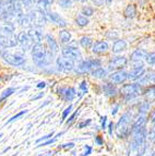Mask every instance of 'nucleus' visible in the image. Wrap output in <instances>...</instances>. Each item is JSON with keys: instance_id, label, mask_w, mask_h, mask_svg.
Returning <instances> with one entry per match:
<instances>
[{"instance_id": "obj_8", "label": "nucleus", "mask_w": 155, "mask_h": 156, "mask_svg": "<svg viewBox=\"0 0 155 156\" xmlns=\"http://www.w3.org/2000/svg\"><path fill=\"white\" fill-rule=\"evenodd\" d=\"M56 92L62 98V101H68V103L72 101L77 96V91L74 87H71V86H59Z\"/></svg>"}, {"instance_id": "obj_42", "label": "nucleus", "mask_w": 155, "mask_h": 156, "mask_svg": "<svg viewBox=\"0 0 155 156\" xmlns=\"http://www.w3.org/2000/svg\"><path fill=\"white\" fill-rule=\"evenodd\" d=\"M92 152H93V147L91 145H84V152H83L82 154H81V156H88L92 154Z\"/></svg>"}, {"instance_id": "obj_30", "label": "nucleus", "mask_w": 155, "mask_h": 156, "mask_svg": "<svg viewBox=\"0 0 155 156\" xmlns=\"http://www.w3.org/2000/svg\"><path fill=\"white\" fill-rule=\"evenodd\" d=\"M144 92V95L146 97V101H155V85L150 86V87H147Z\"/></svg>"}, {"instance_id": "obj_12", "label": "nucleus", "mask_w": 155, "mask_h": 156, "mask_svg": "<svg viewBox=\"0 0 155 156\" xmlns=\"http://www.w3.org/2000/svg\"><path fill=\"white\" fill-rule=\"evenodd\" d=\"M108 79L110 81V83L113 84H122L128 80V72L124 70H117L111 72L108 76Z\"/></svg>"}, {"instance_id": "obj_34", "label": "nucleus", "mask_w": 155, "mask_h": 156, "mask_svg": "<svg viewBox=\"0 0 155 156\" xmlns=\"http://www.w3.org/2000/svg\"><path fill=\"white\" fill-rule=\"evenodd\" d=\"M79 112H80V109H77L74 112H72V114L70 115L69 117H68V119L66 120V125H67V126H70V125H71V123H72L73 121L75 120V118L78 117V115H79Z\"/></svg>"}, {"instance_id": "obj_19", "label": "nucleus", "mask_w": 155, "mask_h": 156, "mask_svg": "<svg viewBox=\"0 0 155 156\" xmlns=\"http://www.w3.org/2000/svg\"><path fill=\"white\" fill-rule=\"evenodd\" d=\"M139 84L142 85H155V72H149L145 73L144 76L139 80Z\"/></svg>"}, {"instance_id": "obj_7", "label": "nucleus", "mask_w": 155, "mask_h": 156, "mask_svg": "<svg viewBox=\"0 0 155 156\" xmlns=\"http://www.w3.org/2000/svg\"><path fill=\"white\" fill-rule=\"evenodd\" d=\"M62 57L67 58L69 60H72L73 62L74 61H80L81 58H82V54L77 47L74 46H65L61 49Z\"/></svg>"}, {"instance_id": "obj_10", "label": "nucleus", "mask_w": 155, "mask_h": 156, "mask_svg": "<svg viewBox=\"0 0 155 156\" xmlns=\"http://www.w3.org/2000/svg\"><path fill=\"white\" fill-rule=\"evenodd\" d=\"M16 38H18V44L22 47L23 50L32 49V47L34 46L33 42H32V39L29 34H27V32H25V31L20 32V33L18 34Z\"/></svg>"}, {"instance_id": "obj_14", "label": "nucleus", "mask_w": 155, "mask_h": 156, "mask_svg": "<svg viewBox=\"0 0 155 156\" xmlns=\"http://www.w3.org/2000/svg\"><path fill=\"white\" fill-rule=\"evenodd\" d=\"M46 16L49 21H52V23L57 24V25L60 26V27H66V26H67V21H66L65 19L60 16L59 13L52 12H52L48 11V12L46 13Z\"/></svg>"}, {"instance_id": "obj_9", "label": "nucleus", "mask_w": 155, "mask_h": 156, "mask_svg": "<svg viewBox=\"0 0 155 156\" xmlns=\"http://www.w3.org/2000/svg\"><path fill=\"white\" fill-rule=\"evenodd\" d=\"M56 66H57L58 70L62 72H71L74 70V62L72 60H69L65 57H58L56 59Z\"/></svg>"}, {"instance_id": "obj_37", "label": "nucleus", "mask_w": 155, "mask_h": 156, "mask_svg": "<svg viewBox=\"0 0 155 156\" xmlns=\"http://www.w3.org/2000/svg\"><path fill=\"white\" fill-rule=\"evenodd\" d=\"M54 135H55V133H54V132H52V133H48V134H46V135H44V136H41V138L37 139V140H36V143L41 144V143H43V142H45V141H48V140H50V139H52V138H54Z\"/></svg>"}, {"instance_id": "obj_36", "label": "nucleus", "mask_w": 155, "mask_h": 156, "mask_svg": "<svg viewBox=\"0 0 155 156\" xmlns=\"http://www.w3.org/2000/svg\"><path fill=\"white\" fill-rule=\"evenodd\" d=\"M72 0H59V5L63 9H68L72 7Z\"/></svg>"}, {"instance_id": "obj_49", "label": "nucleus", "mask_w": 155, "mask_h": 156, "mask_svg": "<svg viewBox=\"0 0 155 156\" xmlns=\"http://www.w3.org/2000/svg\"><path fill=\"white\" fill-rule=\"evenodd\" d=\"M43 96H44V93H43V92H41V93H38L37 95H35L34 97H32V98H31V101H37V99H41Z\"/></svg>"}, {"instance_id": "obj_24", "label": "nucleus", "mask_w": 155, "mask_h": 156, "mask_svg": "<svg viewBox=\"0 0 155 156\" xmlns=\"http://www.w3.org/2000/svg\"><path fill=\"white\" fill-rule=\"evenodd\" d=\"M124 14L127 19H133L137 14V9L135 5H128L124 11Z\"/></svg>"}, {"instance_id": "obj_32", "label": "nucleus", "mask_w": 155, "mask_h": 156, "mask_svg": "<svg viewBox=\"0 0 155 156\" xmlns=\"http://www.w3.org/2000/svg\"><path fill=\"white\" fill-rule=\"evenodd\" d=\"M27 112H29V110H26V109H24V110H21V112H19L16 115H14V116H12V117H11L10 119H9L8 121H7V122H5V125H9V123H12V122H14V121H16V120H18L19 118L23 117L24 115H25V114H27Z\"/></svg>"}, {"instance_id": "obj_47", "label": "nucleus", "mask_w": 155, "mask_h": 156, "mask_svg": "<svg viewBox=\"0 0 155 156\" xmlns=\"http://www.w3.org/2000/svg\"><path fill=\"white\" fill-rule=\"evenodd\" d=\"M141 68H144L142 61H132V69H141Z\"/></svg>"}, {"instance_id": "obj_6", "label": "nucleus", "mask_w": 155, "mask_h": 156, "mask_svg": "<svg viewBox=\"0 0 155 156\" xmlns=\"http://www.w3.org/2000/svg\"><path fill=\"white\" fill-rule=\"evenodd\" d=\"M3 60L5 62H8L9 65L12 66H22L24 62H25V57L21 54H18V52H11V51H3L1 54Z\"/></svg>"}, {"instance_id": "obj_40", "label": "nucleus", "mask_w": 155, "mask_h": 156, "mask_svg": "<svg viewBox=\"0 0 155 156\" xmlns=\"http://www.w3.org/2000/svg\"><path fill=\"white\" fill-rule=\"evenodd\" d=\"M79 89L82 91V95L88 93V82H86V81H82V82L79 84Z\"/></svg>"}, {"instance_id": "obj_45", "label": "nucleus", "mask_w": 155, "mask_h": 156, "mask_svg": "<svg viewBox=\"0 0 155 156\" xmlns=\"http://www.w3.org/2000/svg\"><path fill=\"white\" fill-rule=\"evenodd\" d=\"M120 108H121V105L119 104V103L115 104L114 107L111 108V115H113V116H116V115L118 114V112H119V109H120Z\"/></svg>"}, {"instance_id": "obj_23", "label": "nucleus", "mask_w": 155, "mask_h": 156, "mask_svg": "<svg viewBox=\"0 0 155 156\" xmlns=\"http://www.w3.org/2000/svg\"><path fill=\"white\" fill-rule=\"evenodd\" d=\"M91 76L93 78L97 79H104L106 78L107 76V69H104V68H97V69H94V70L91 71Z\"/></svg>"}, {"instance_id": "obj_29", "label": "nucleus", "mask_w": 155, "mask_h": 156, "mask_svg": "<svg viewBox=\"0 0 155 156\" xmlns=\"http://www.w3.org/2000/svg\"><path fill=\"white\" fill-rule=\"evenodd\" d=\"M88 23H90L88 18L82 16V14L78 16L77 18H75V24H77L78 26H80V27H85L86 25H88Z\"/></svg>"}, {"instance_id": "obj_13", "label": "nucleus", "mask_w": 155, "mask_h": 156, "mask_svg": "<svg viewBox=\"0 0 155 156\" xmlns=\"http://www.w3.org/2000/svg\"><path fill=\"white\" fill-rule=\"evenodd\" d=\"M128 63V59L127 57L124 56H117L114 57L113 59H110L108 65V69L109 70H121L122 68H124Z\"/></svg>"}, {"instance_id": "obj_46", "label": "nucleus", "mask_w": 155, "mask_h": 156, "mask_svg": "<svg viewBox=\"0 0 155 156\" xmlns=\"http://www.w3.org/2000/svg\"><path fill=\"white\" fill-rule=\"evenodd\" d=\"M101 129L102 130L107 129V116H103L101 118Z\"/></svg>"}, {"instance_id": "obj_53", "label": "nucleus", "mask_w": 155, "mask_h": 156, "mask_svg": "<svg viewBox=\"0 0 155 156\" xmlns=\"http://www.w3.org/2000/svg\"><path fill=\"white\" fill-rule=\"evenodd\" d=\"M151 122H152L153 125H155V110L153 112L152 116H151Z\"/></svg>"}, {"instance_id": "obj_41", "label": "nucleus", "mask_w": 155, "mask_h": 156, "mask_svg": "<svg viewBox=\"0 0 155 156\" xmlns=\"http://www.w3.org/2000/svg\"><path fill=\"white\" fill-rule=\"evenodd\" d=\"M57 141V138H52V139H50V140H48V141H45V142H43V143H41V144H38L37 145V147H44V146H47V145H50V144H54L55 142Z\"/></svg>"}, {"instance_id": "obj_16", "label": "nucleus", "mask_w": 155, "mask_h": 156, "mask_svg": "<svg viewBox=\"0 0 155 156\" xmlns=\"http://www.w3.org/2000/svg\"><path fill=\"white\" fill-rule=\"evenodd\" d=\"M109 49V45L105 41H98L95 42L92 46V51L96 55H103V54H106Z\"/></svg>"}, {"instance_id": "obj_60", "label": "nucleus", "mask_w": 155, "mask_h": 156, "mask_svg": "<svg viewBox=\"0 0 155 156\" xmlns=\"http://www.w3.org/2000/svg\"><path fill=\"white\" fill-rule=\"evenodd\" d=\"M2 136H3V134H2V133H0V139L2 138Z\"/></svg>"}, {"instance_id": "obj_59", "label": "nucleus", "mask_w": 155, "mask_h": 156, "mask_svg": "<svg viewBox=\"0 0 155 156\" xmlns=\"http://www.w3.org/2000/svg\"><path fill=\"white\" fill-rule=\"evenodd\" d=\"M151 156H155V151H154V152H153V153H152V154H151Z\"/></svg>"}, {"instance_id": "obj_3", "label": "nucleus", "mask_w": 155, "mask_h": 156, "mask_svg": "<svg viewBox=\"0 0 155 156\" xmlns=\"http://www.w3.org/2000/svg\"><path fill=\"white\" fill-rule=\"evenodd\" d=\"M142 86L139 83H131V84H124L122 87L119 90V93L121 94V96L126 101H129L131 99H135L142 93Z\"/></svg>"}, {"instance_id": "obj_26", "label": "nucleus", "mask_w": 155, "mask_h": 156, "mask_svg": "<svg viewBox=\"0 0 155 156\" xmlns=\"http://www.w3.org/2000/svg\"><path fill=\"white\" fill-rule=\"evenodd\" d=\"M151 108V104L150 101H143L140 103L139 107H138V110H139V115H147L149 110Z\"/></svg>"}, {"instance_id": "obj_48", "label": "nucleus", "mask_w": 155, "mask_h": 156, "mask_svg": "<svg viewBox=\"0 0 155 156\" xmlns=\"http://www.w3.org/2000/svg\"><path fill=\"white\" fill-rule=\"evenodd\" d=\"M107 130H108V134L111 136V135H113V132H114V130H115V123L113 122V121L107 125Z\"/></svg>"}, {"instance_id": "obj_21", "label": "nucleus", "mask_w": 155, "mask_h": 156, "mask_svg": "<svg viewBox=\"0 0 155 156\" xmlns=\"http://www.w3.org/2000/svg\"><path fill=\"white\" fill-rule=\"evenodd\" d=\"M144 74H145L144 68H141V69H131L128 72V80H131V81L140 80Z\"/></svg>"}, {"instance_id": "obj_55", "label": "nucleus", "mask_w": 155, "mask_h": 156, "mask_svg": "<svg viewBox=\"0 0 155 156\" xmlns=\"http://www.w3.org/2000/svg\"><path fill=\"white\" fill-rule=\"evenodd\" d=\"M49 103H50V101H45V103H44V104L41 105V106H39V108H43V107H44V106H46V105H48Z\"/></svg>"}, {"instance_id": "obj_1", "label": "nucleus", "mask_w": 155, "mask_h": 156, "mask_svg": "<svg viewBox=\"0 0 155 156\" xmlns=\"http://www.w3.org/2000/svg\"><path fill=\"white\" fill-rule=\"evenodd\" d=\"M46 20V14L44 12H41V11L37 10V9H35V10H32L31 12H29L27 14H24V16L19 21V23L24 26H31L32 29V27L41 26L43 24H45Z\"/></svg>"}, {"instance_id": "obj_43", "label": "nucleus", "mask_w": 155, "mask_h": 156, "mask_svg": "<svg viewBox=\"0 0 155 156\" xmlns=\"http://www.w3.org/2000/svg\"><path fill=\"white\" fill-rule=\"evenodd\" d=\"M75 146V144L73 142H68V143H65V144H61L59 145V148H62V150H71Z\"/></svg>"}, {"instance_id": "obj_4", "label": "nucleus", "mask_w": 155, "mask_h": 156, "mask_svg": "<svg viewBox=\"0 0 155 156\" xmlns=\"http://www.w3.org/2000/svg\"><path fill=\"white\" fill-rule=\"evenodd\" d=\"M31 54H32V58H33V61L37 66H45L48 62V55L52 54V52L47 51L45 49V47L41 44H37L32 47Z\"/></svg>"}, {"instance_id": "obj_51", "label": "nucleus", "mask_w": 155, "mask_h": 156, "mask_svg": "<svg viewBox=\"0 0 155 156\" xmlns=\"http://www.w3.org/2000/svg\"><path fill=\"white\" fill-rule=\"evenodd\" d=\"M3 10H5V0H0V16H2Z\"/></svg>"}, {"instance_id": "obj_31", "label": "nucleus", "mask_w": 155, "mask_h": 156, "mask_svg": "<svg viewBox=\"0 0 155 156\" xmlns=\"http://www.w3.org/2000/svg\"><path fill=\"white\" fill-rule=\"evenodd\" d=\"M81 14L86 16V18L92 16L94 14V8L93 7H91V5H84V7L82 8V10H81Z\"/></svg>"}, {"instance_id": "obj_15", "label": "nucleus", "mask_w": 155, "mask_h": 156, "mask_svg": "<svg viewBox=\"0 0 155 156\" xmlns=\"http://www.w3.org/2000/svg\"><path fill=\"white\" fill-rule=\"evenodd\" d=\"M27 34L30 35L34 45L41 44V41L44 38V34H43V32H41V30L39 27H32V29H30L27 31Z\"/></svg>"}, {"instance_id": "obj_25", "label": "nucleus", "mask_w": 155, "mask_h": 156, "mask_svg": "<svg viewBox=\"0 0 155 156\" xmlns=\"http://www.w3.org/2000/svg\"><path fill=\"white\" fill-rule=\"evenodd\" d=\"M59 39L62 44H68L71 42V33L68 30H61L59 32Z\"/></svg>"}, {"instance_id": "obj_5", "label": "nucleus", "mask_w": 155, "mask_h": 156, "mask_svg": "<svg viewBox=\"0 0 155 156\" xmlns=\"http://www.w3.org/2000/svg\"><path fill=\"white\" fill-rule=\"evenodd\" d=\"M102 67V60L97 59V58H88L85 60H81L80 63L78 65L77 71L78 73H88L91 72L94 69H97V68Z\"/></svg>"}, {"instance_id": "obj_44", "label": "nucleus", "mask_w": 155, "mask_h": 156, "mask_svg": "<svg viewBox=\"0 0 155 156\" xmlns=\"http://www.w3.org/2000/svg\"><path fill=\"white\" fill-rule=\"evenodd\" d=\"M95 144L96 145H98V146H102V145H104V139H103V136L102 135H95Z\"/></svg>"}, {"instance_id": "obj_33", "label": "nucleus", "mask_w": 155, "mask_h": 156, "mask_svg": "<svg viewBox=\"0 0 155 156\" xmlns=\"http://www.w3.org/2000/svg\"><path fill=\"white\" fill-rule=\"evenodd\" d=\"M73 106L72 104H70L69 106L67 107V108H65V110L62 112V116H61V122H63V121H66V120L68 119V117H69L70 115H71V110H72Z\"/></svg>"}, {"instance_id": "obj_58", "label": "nucleus", "mask_w": 155, "mask_h": 156, "mask_svg": "<svg viewBox=\"0 0 155 156\" xmlns=\"http://www.w3.org/2000/svg\"><path fill=\"white\" fill-rule=\"evenodd\" d=\"M9 150H10V147H5V150H3V152H2V153H5V152H7V151H9Z\"/></svg>"}, {"instance_id": "obj_52", "label": "nucleus", "mask_w": 155, "mask_h": 156, "mask_svg": "<svg viewBox=\"0 0 155 156\" xmlns=\"http://www.w3.org/2000/svg\"><path fill=\"white\" fill-rule=\"evenodd\" d=\"M46 82H43V81H41V82H38V83L36 84V87L37 89H39V90H41V89H45V87H46Z\"/></svg>"}, {"instance_id": "obj_57", "label": "nucleus", "mask_w": 155, "mask_h": 156, "mask_svg": "<svg viewBox=\"0 0 155 156\" xmlns=\"http://www.w3.org/2000/svg\"><path fill=\"white\" fill-rule=\"evenodd\" d=\"M72 1H80V2H86L88 0H72Z\"/></svg>"}, {"instance_id": "obj_18", "label": "nucleus", "mask_w": 155, "mask_h": 156, "mask_svg": "<svg viewBox=\"0 0 155 156\" xmlns=\"http://www.w3.org/2000/svg\"><path fill=\"white\" fill-rule=\"evenodd\" d=\"M45 41L47 43V46H48V50L52 54H56V52L59 51V46H58V43L56 42V39L50 35V34H47L45 35Z\"/></svg>"}, {"instance_id": "obj_28", "label": "nucleus", "mask_w": 155, "mask_h": 156, "mask_svg": "<svg viewBox=\"0 0 155 156\" xmlns=\"http://www.w3.org/2000/svg\"><path fill=\"white\" fill-rule=\"evenodd\" d=\"M16 87H8V89H5V91L1 93V95H0V104H1L2 101H5L8 97H10L13 93H16Z\"/></svg>"}, {"instance_id": "obj_2", "label": "nucleus", "mask_w": 155, "mask_h": 156, "mask_svg": "<svg viewBox=\"0 0 155 156\" xmlns=\"http://www.w3.org/2000/svg\"><path fill=\"white\" fill-rule=\"evenodd\" d=\"M132 128V114L129 112L121 115L117 125L115 126V131L119 139H126L131 134Z\"/></svg>"}, {"instance_id": "obj_11", "label": "nucleus", "mask_w": 155, "mask_h": 156, "mask_svg": "<svg viewBox=\"0 0 155 156\" xmlns=\"http://www.w3.org/2000/svg\"><path fill=\"white\" fill-rule=\"evenodd\" d=\"M146 145L135 141H132L129 143V148H128V156H143L145 152Z\"/></svg>"}, {"instance_id": "obj_38", "label": "nucleus", "mask_w": 155, "mask_h": 156, "mask_svg": "<svg viewBox=\"0 0 155 156\" xmlns=\"http://www.w3.org/2000/svg\"><path fill=\"white\" fill-rule=\"evenodd\" d=\"M147 139H149L152 143H155V125H153V127L151 128L149 133H147Z\"/></svg>"}, {"instance_id": "obj_61", "label": "nucleus", "mask_w": 155, "mask_h": 156, "mask_svg": "<svg viewBox=\"0 0 155 156\" xmlns=\"http://www.w3.org/2000/svg\"><path fill=\"white\" fill-rule=\"evenodd\" d=\"M0 80H1V76H0Z\"/></svg>"}, {"instance_id": "obj_50", "label": "nucleus", "mask_w": 155, "mask_h": 156, "mask_svg": "<svg viewBox=\"0 0 155 156\" xmlns=\"http://www.w3.org/2000/svg\"><path fill=\"white\" fill-rule=\"evenodd\" d=\"M33 2H34V0H23V5L30 8V7L33 5Z\"/></svg>"}, {"instance_id": "obj_17", "label": "nucleus", "mask_w": 155, "mask_h": 156, "mask_svg": "<svg viewBox=\"0 0 155 156\" xmlns=\"http://www.w3.org/2000/svg\"><path fill=\"white\" fill-rule=\"evenodd\" d=\"M102 91L103 93L108 97H114L118 94L119 90L117 89V86L115 84L110 83V82H107V83H104L102 85Z\"/></svg>"}, {"instance_id": "obj_27", "label": "nucleus", "mask_w": 155, "mask_h": 156, "mask_svg": "<svg viewBox=\"0 0 155 156\" xmlns=\"http://www.w3.org/2000/svg\"><path fill=\"white\" fill-rule=\"evenodd\" d=\"M79 43L85 49H88V48H91V47L93 46V39L88 36H82L80 38V41H79Z\"/></svg>"}, {"instance_id": "obj_54", "label": "nucleus", "mask_w": 155, "mask_h": 156, "mask_svg": "<svg viewBox=\"0 0 155 156\" xmlns=\"http://www.w3.org/2000/svg\"><path fill=\"white\" fill-rule=\"evenodd\" d=\"M104 1H105V0H94V2H95L96 5H101Z\"/></svg>"}, {"instance_id": "obj_20", "label": "nucleus", "mask_w": 155, "mask_h": 156, "mask_svg": "<svg viewBox=\"0 0 155 156\" xmlns=\"http://www.w3.org/2000/svg\"><path fill=\"white\" fill-rule=\"evenodd\" d=\"M146 55V50L142 49V48H138L135 51H132V54L130 55V61H142L143 59H145Z\"/></svg>"}, {"instance_id": "obj_39", "label": "nucleus", "mask_w": 155, "mask_h": 156, "mask_svg": "<svg viewBox=\"0 0 155 156\" xmlns=\"http://www.w3.org/2000/svg\"><path fill=\"white\" fill-rule=\"evenodd\" d=\"M91 123H92V119L83 120V121H81V122L78 123V129H84V128L88 127Z\"/></svg>"}, {"instance_id": "obj_56", "label": "nucleus", "mask_w": 155, "mask_h": 156, "mask_svg": "<svg viewBox=\"0 0 155 156\" xmlns=\"http://www.w3.org/2000/svg\"><path fill=\"white\" fill-rule=\"evenodd\" d=\"M111 2H113V0H105V3H106L107 5H110Z\"/></svg>"}, {"instance_id": "obj_35", "label": "nucleus", "mask_w": 155, "mask_h": 156, "mask_svg": "<svg viewBox=\"0 0 155 156\" xmlns=\"http://www.w3.org/2000/svg\"><path fill=\"white\" fill-rule=\"evenodd\" d=\"M145 61L149 65H155V51L147 52L146 57H145Z\"/></svg>"}, {"instance_id": "obj_22", "label": "nucleus", "mask_w": 155, "mask_h": 156, "mask_svg": "<svg viewBox=\"0 0 155 156\" xmlns=\"http://www.w3.org/2000/svg\"><path fill=\"white\" fill-rule=\"evenodd\" d=\"M127 42L124 39H117L115 41V43L113 44V48H111V51L115 52V54H118V52H121L124 50L127 49Z\"/></svg>"}]
</instances>
